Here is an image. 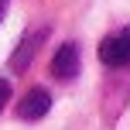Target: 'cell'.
<instances>
[{"mask_svg":"<svg viewBox=\"0 0 130 130\" xmlns=\"http://www.w3.org/2000/svg\"><path fill=\"white\" fill-rule=\"evenodd\" d=\"M52 75L62 79V82H69V79L79 75V45H75V41H65L58 52H55V58H52Z\"/></svg>","mask_w":130,"mask_h":130,"instance_id":"2","label":"cell"},{"mask_svg":"<svg viewBox=\"0 0 130 130\" xmlns=\"http://www.w3.org/2000/svg\"><path fill=\"white\" fill-rule=\"evenodd\" d=\"M7 99H10V79H0V110L7 106Z\"/></svg>","mask_w":130,"mask_h":130,"instance_id":"5","label":"cell"},{"mask_svg":"<svg viewBox=\"0 0 130 130\" xmlns=\"http://www.w3.org/2000/svg\"><path fill=\"white\" fill-rule=\"evenodd\" d=\"M4 14H7V7H4V0H0V17H4Z\"/></svg>","mask_w":130,"mask_h":130,"instance_id":"6","label":"cell"},{"mask_svg":"<svg viewBox=\"0 0 130 130\" xmlns=\"http://www.w3.org/2000/svg\"><path fill=\"white\" fill-rule=\"evenodd\" d=\"M48 38V27H38V31H31V34H24L21 38V45H17V52L10 55V69L14 72H24L27 65L34 62V52L41 48V41Z\"/></svg>","mask_w":130,"mask_h":130,"instance_id":"3","label":"cell"},{"mask_svg":"<svg viewBox=\"0 0 130 130\" xmlns=\"http://www.w3.org/2000/svg\"><path fill=\"white\" fill-rule=\"evenodd\" d=\"M99 62L110 69H127L130 65V27L113 31L99 41Z\"/></svg>","mask_w":130,"mask_h":130,"instance_id":"1","label":"cell"},{"mask_svg":"<svg viewBox=\"0 0 130 130\" xmlns=\"http://www.w3.org/2000/svg\"><path fill=\"white\" fill-rule=\"evenodd\" d=\"M52 110V96H48V89H31L24 99H21V106H17V117L21 120H41L45 113Z\"/></svg>","mask_w":130,"mask_h":130,"instance_id":"4","label":"cell"}]
</instances>
